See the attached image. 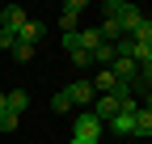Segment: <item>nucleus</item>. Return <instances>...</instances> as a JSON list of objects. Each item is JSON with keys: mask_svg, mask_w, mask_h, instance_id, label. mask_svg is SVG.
Listing matches in <instances>:
<instances>
[{"mask_svg": "<svg viewBox=\"0 0 152 144\" xmlns=\"http://www.w3.org/2000/svg\"><path fill=\"white\" fill-rule=\"evenodd\" d=\"M51 110H55V115H68V110H72V102L64 98V89H59V93L51 98Z\"/></svg>", "mask_w": 152, "mask_h": 144, "instance_id": "4468645a", "label": "nucleus"}, {"mask_svg": "<svg viewBox=\"0 0 152 144\" xmlns=\"http://www.w3.org/2000/svg\"><path fill=\"white\" fill-rule=\"evenodd\" d=\"M106 127H110L114 136H135V115H114Z\"/></svg>", "mask_w": 152, "mask_h": 144, "instance_id": "1a4fd4ad", "label": "nucleus"}, {"mask_svg": "<svg viewBox=\"0 0 152 144\" xmlns=\"http://www.w3.org/2000/svg\"><path fill=\"white\" fill-rule=\"evenodd\" d=\"M102 132H106V127H102L93 115H76V132H72V136H80V140H102Z\"/></svg>", "mask_w": 152, "mask_h": 144, "instance_id": "39448f33", "label": "nucleus"}, {"mask_svg": "<svg viewBox=\"0 0 152 144\" xmlns=\"http://www.w3.org/2000/svg\"><path fill=\"white\" fill-rule=\"evenodd\" d=\"M89 85H93V93H97V98H106V93H114V85H118V76H114L110 68H102V72H97V76H93Z\"/></svg>", "mask_w": 152, "mask_h": 144, "instance_id": "6e6552de", "label": "nucleus"}, {"mask_svg": "<svg viewBox=\"0 0 152 144\" xmlns=\"http://www.w3.org/2000/svg\"><path fill=\"white\" fill-rule=\"evenodd\" d=\"M135 136H144V140L152 136V110H148V102L135 110Z\"/></svg>", "mask_w": 152, "mask_h": 144, "instance_id": "9b49d317", "label": "nucleus"}, {"mask_svg": "<svg viewBox=\"0 0 152 144\" xmlns=\"http://www.w3.org/2000/svg\"><path fill=\"white\" fill-rule=\"evenodd\" d=\"M26 106H30V93H26V89H9V93H4V110H9V115L21 119Z\"/></svg>", "mask_w": 152, "mask_h": 144, "instance_id": "0eeeda50", "label": "nucleus"}, {"mask_svg": "<svg viewBox=\"0 0 152 144\" xmlns=\"http://www.w3.org/2000/svg\"><path fill=\"white\" fill-rule=\"evenodd\" d=\"M110 72H114V76H118V81H127V85H131V81L140 76V64H135V60H123V55H114Z\"/></svg>", "mask_w": 152, "mask_h": 144, "instance_id": "423d86ee", "label": "nucleus"}, {"mask_svg": "<svg viewBox=\"0 0 152 144\" xmlns=\"http://www.w3.org/2000/svg\"><path fill=\"white\" fill-rule=\"evenodd\" d=\"M89 64H102V68H110V64H114V43L93 47V51H89Z\"/></svg>", "mask_w": 152, "mask_h": 144, "instance_id": "9d476101", "label": "nucleus"}, {"mask_svg": "<svg viewBox=\"0 0 152 144\" xmlns=\"http://www.w3.org/2000/svg\"><path fill=\"white\" fill-rule=\"evenodd\" d=\"M72 144H93V140H80V136H72Z\"/></svg>", "mask_w": 152, "mask_h": 144, "instance_id": "f3484780", "label": "nucleus"}, {"mask_svg": "<svg viewBox=\"0 0 152 144\" xmlns=\"http://www.w3.org/2000/svg\"><path fill=\"white\" fill-rule=\"evenodd\" d=\"M42 34H47V26H42V21H34V17H26V26L17 30V43H26V47H38V43H42Z\"/></svg>", "mask_w": 152, "mask_h": 144, "instance_id": "20e7f679", "label": "nucleus"}, {"mask_svg": "<svg viewBox=\"0 0 152 144\" xmlns=\"http://www.w3.org/2000/svg\"><path fill=\"white\" fill-rule=\"evenodd\" d=\"M13 43H17L13 34H9V30H0V51H13Z\"/></svg>", "mask_w": 152, "mask_h": 144, "instance_id": "dca6fc26", "label": "nucleus"}, {"mask_svg": "<svg viewBox=\"0 0 152 144\" xmlns=\"http://www.w3.org/2000/svg\"><path fill=\"white\" fill-rule=\"evenodd\" d=\"M0 110H4V89H0Z\"/></svg>", "mask_w": 152, "mask_h": 144, "instance_id": "a211bd4d", "label": "nucleus"}, {"mask_svg": "<svg viewBox=\"0 0 152 144\" xmlns=\"http://www.w3.org/2000/svg\"><path fill=\"white\" fill-rule=\"evenodd\" d=\"M93 144H102V140H93Z\"/></svg>", "mask_w": 152, "mask_h": 144, "instance_id": "6ab92c4d", "label": "nucleus"}, {"mask_svg": "<svg viewBox=\"0 0 152 144\" xmlns=\"http://www.w3.org/2000/svg\"><path fill=\"white\" fill-rule=\"evenodd\" d=\"M64 98H68L72 106H93V98H97V93H93L89 81H72V85L64 89Z\"/></svg>", "mask_w": 152, "mask_h": 144, "instance_id": "7ed1b4c3", "label": "nucleus"}, {"mask_svg": "<svg viewBox=\"0 0 152 144\" xmlns=\"http://www.w3.org/2000/svg\"><path fill=\"white\" fill-rule=\"evenodd\" d=\"M17 123H21L17 115H9V110H0V132H17Z\"/></svg>", "mask_w": 152, "mask_h": 144, "instance_id": "2eb2a0df", "label": "nucleus"}, {"mask_svg": "<svg viewBox=\"0 0 152 144\" xmlns=\"http://www.w3.org/2000/svg\"><path fill=\"white\" fill-rule=\"evenodd\" d=\"M76 47L89 55L93 47H102V34H97V30H76Z\"/></svg>", "mask_w": 152, "mask_h": 144, "instance_id": "f8f14e48", "label": "nucleus"}, {"mask_svg": "<svg viewBox=\"0 0 152 144\" xmlns=\"http://www.w3.org/2000/svg\"><path fill=\"white\" fill-rule=\"evenodd\" d=\"M9 55H13L17 64H30V60H34V47H26V43H13V51H9Z\"/></svg>", "mask_w": 152, "mask_h": 144, "instance_id": "ddd939ff", "label": "nucleus"}, {"mask_svg": "<svg viewBox=\"0 0 152 144\" xmlns=\"http://www.w3.org/2000/svg\"><path fill=\"white\" fill-rule=\"evenodd\" d=\"M21 26H26V9L21 4H4V9H0V30H9L13 38H17Z\"/></svg>", "mask_w": 152, "mask_h": 144, "instance_id": "f257e3e1", "label": "nucleus"}, {"mask_svg": "<svg viewBox=\"0 0 152 144\" xmlns=\"http://www.w3.org/2000/svg\"><path fill=\"white\" fill-rule=\"evenodd\" d=\"M80 13H85V0H68V4L59 9V26H64V34H76V26H80Z\"/></svg>", "mask_w": 152, "mask_h": 144, "instance_id": "f03ea898", "label": "nucleus"}]
</instances>
